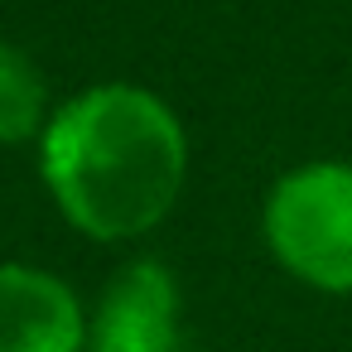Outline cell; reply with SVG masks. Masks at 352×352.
<instances>
[{
    "instance_id": "obj_1",
    "label": "cell",
    "mask_w": 352,
    "mask_h": 352,
    "mask_svg": "<svg viewBox=\"0 0 352 352\" xmlns=\"http://www.w3.org/2000/svg\"><path fill=\"white\" fill-rule=\"evenodd\" d=\"M39 174L82 236L131 241L174 212L188 179V135L150 87L97 82L54 107L39 135Z\"/></svg>"
},
{
    "instance_id": "obj_2",
    "label": "cell",
    "mask_w": 352,
    "mask_h": 352,
    "mask_svg": "<svg viewBox=\"0 0 352 352\" xmlns=\"http://www.w3.org/2000/svg\"><path fill=\"white\" fill-rule=\"evenodd\" d=\"M261 227L265 246L294 280L352 294V164L314 160L280 174Z\"/></svg>"
},
{
    "instance_id": "obj_3",
    "label": "cell",
    "mask_w": 352,
    "mask_h": 352,
    "mask_svg": "<svg viewBox=\"0 0 352 352\" xmlns=\"http://www.w3.org/2000/svg\"><path fill=\"white\" fill-rule=\"evenodd\" d=\"M87 352H184L179 280L160 261L121 265L87 309Z\"/></svg>"
},
{
    "instance_id": "obj_4",
    "label": "cell",
    "mask_w": 352,
    "mask_h": 352,
    "mask_svg": "<svg viewBox=\"0 0 352 352\" xmlns=\"http://www.w3.org/2000/svg\"><path fill=\"white\" fill-rule=\"evenodd\" d=\"M0 352H87V304L44 265H0Z\"/></svg>"
},
{
    "instance_id": "obj_5",
    "label": "cell",
    "mask_w": 352,
    "mask_h": 352,
    "mask_svg": "<svg viewBox=\"0 0 352 352\" xmlns=\"http://www.w3.org/2000/svg\"><path fill=\"white\" fill-rule=\"evenodd\" d=\"M49 116H54V102H49L39 63L25 49L0 39V145L39 140Z\"/></svg>"
}]
</instances>
